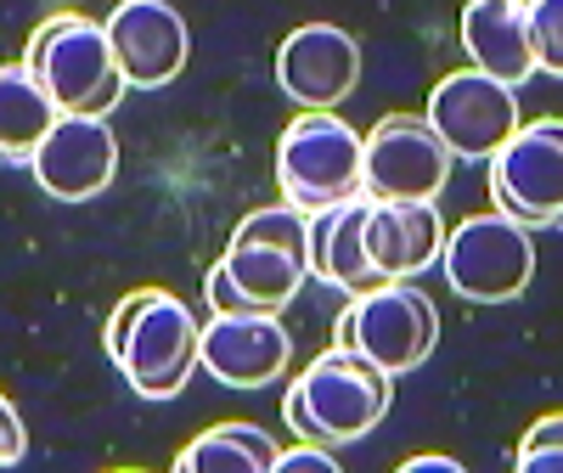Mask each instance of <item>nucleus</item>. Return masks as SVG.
<instances>
[{
  "instance_id": "f257e3e1",
  "label": "nucleus",
  "mask_w": 563,
  "mask_h": 473,
  "mask_svg": "<svg viewBox=\"0 0 563 473\" xmlns=\"http://www.w3.org/2000/svg\"><path fill=\"white\" fill-rule=\"evenodd\" d=\"M102 344L141 400H175L198 372V316L169 288H135L113 305Z\"/></svg>"
},
{
  "instance_id": "f03ea898",
  "label": "nucleus",
  "mask_w": 563,
  "mask_h": 473,
  "mask_svg": "<svg viewBox=\"0 0 563 473\" xmlns=\"http://www.w3.org/2000/svg\"><path fill=\"white\" fill-rule=\"evenodd\" d=\"M389 411V372L372 366L366 355H355L350 344H327L282 400L288 429L310 446H355L361 435H372Z\"/></svg>"
},
{
  "instance_id": "7ed1b4c3",
  "label": "nucleus",
  "mask_w": 563,
  "mask_h": 473,
  "mask_svg": "<svg viewBox=\"0 0 563 473\" xmlns=\"http://www.w3.org/2000/svg\"><path fill=\"white\" fill-rule=\"evenodd\" d=\"M23 68L45 85V97L57 102V113H90V119H108L124 102V74L113 63V45L108 29L90 23L79 12H57L45 18L29 45H23Z\"/></svg>"
},
{
  "instance_id": "20e7f679",
  "label": "nucleus",
  "mask_w": 563,
  "mask_h": 473,
  "mask_svg": "<svg viewBox=\"0 0 563 473\" xmlns=\"http://www.w3.org/2000/svg\"><path fill=\"white\" fill-rule=\"evenodd\" d=\"M305 220L310 215L294 209V204H271V209L243 215V226L231 231V243L214 265L231 282V294L243 299L249 316H282L310 282Z\"/></svg>"
},
{
  "instance_id": "39448f33",
  "label": "nucleus",
  "mask_w": 563,
  "mask_h": 473,
  "mask_svg": "<svg viewBox=\"0 0 563 473\" xmlns=\"http://www.w3.org/2000/svg\"><path fill=\"white\" fill-rule=\"evenodd\" d=\"M276 180L282 204L305 215L333 209L361 193V130L344 124L333 108H305L276 141Z\"/></svg>"
},
{
  "instance_id": "423d86ee",
  "label": "nucleus",
  "mask_w": 563,
  "mask_h": 473,
  "mask_svg": "<svg viewBox=\"0 0 563 473\" xmlns=\"http://www.w3.org/2000/svg\"><path fill=\"white\" fill-rule=\"evenodd\" d=\"M434 265L445 271L451 294L474 299V305H507L536 276V237L525 226H512L507 215H467L445 226Z\"/></svg>"
},
{
  "instance_id": "0eeeda50",
  "label": "nucleus",
  "mask_w": 563,
  "mask_h": 473,
  "mask_svg": "<svg viewBox=\"0 0 563 473\" xmlns=\"http://www.w3.org/2000/svg\"><path fill=\"white\" fill-rule=\"evenodd\" d=\"M333 344H350L355 355H366L372 366H384L389 377L395 372H411L434 355L440 344V316H434V299L411 288V282H378L350 299V310L339 316L333 327Z\"/></svg>"
},
{
  "instance_id": "6e6552de",
  "label": "nucleus",
  "mask_w": 563,
  "mask_h": 473,
  "mask_svg": "<svg viewBox=\"0 0 563 473\" xmlns=\"http://www.w3.org/2000/svg\"><path fill=\"white\" fill-rule=\"evenodd\" d=\"M485 164H490L496 215H507L525 231H547L563 220V124L558 119L519 124Z\"/></svg>"
},
{
  "instance_id": "1a4fd4ad",
  "label": "nucleus",
  "mask_w": 563,
  "mask_h": 473,
  "mask_svg": "<svg viewBox=\"0 0 563 473\" xmlns=\"http://www.w3.org/2000/svg\"><path fill=\"white\" fill-rule=\"evenodd\" d=\"M451 153L422 113H384L361 135V193L434 204L451 186Z\"/></svg>"
},
{
  "instance_id": "9d476101",
  "label": "nucleus",
  "mask_w": 563,
  "mask_h": 473,
  "mask_svg": "<svg viewBox=\"0 0 563 473\" xmlns=\"http://www.w3.org/2000/svg\"><path fill=\"white\" fill-rule=\"evenodd\" d=\"M422 119H429V130L445 141V153L456 164H485L519 130V90L479 68H456L429 90V113Z\"/></svg>"
},
{
  "instance_id": "9b49d317",
  "label": "nucleus",
  "mask_w": 563,
  "mask_h": 473,
  "mask_svg": "<svg viewBox=\"0 0 563 473\" xmlns=\"http://www.w3.org/2000/svg\"><path fill=\"white\" fill-rule=\"evenodd\" d=\"M34 180L45 198L57 204H90L97 193H108L119 175V141L108 130V119L90 113H57V124L45 130V141L29 158Z\"/></svg>"
},
{
  "instance_id": "f8f14e48",
  "label": "nucleus",
  "mask_w": 563,
  "mask_h": 473,
  "mask_svg": "<svg viewBox=\"0 0 563 473\" xmlns=\"http://www.w3.org/2000/svg\"><path fill=\"white\" fill-rule=\"evenodd\" d=\"M108 45L130 90H164L180 79L186 52H192V29L169 7V0H119L108 12Z\"/></svg>"
},
{
  "instance_id": "ddd939ff",
  "label": "nucleus",
  "mask_w": 563,
  "mask_h": 473,
  "mask_svg": "<svg viewBox=\"0 0 563 473\" xmlns=\"http://www.w3.org/2000/svg\"><path fill=\"white\" fill-rule=\"evenodd\" d=\"M276 85L299 108H339L361 85V40L339 23H305L276 45Z\"/></svg>"
},
{
  "instance_id": "4468645a",
  "label": "nucleus",
  "mask_w": 563,
  "mask_h": 473,
  "mask_svg": "<svg viewBox=\"0 0 563 473\" xmlns=\"http://www.w3.org/2000/svg\"><path fill=\"white\" fill-rule=\"evenodd\" d=\"M294 361V339L282 316H209L198 327V366H209L225 389H265Z\"/></svg>"
},
{
  "instance_id": "2eb2a0df",
  "label": "nucleus",
  "mask_w": 563,
  "mask_h": 473,
  "mask_svg": "<svg viewBox=\"0 0 563 473\" xmlns=\"http://www.w3.org/2000/svg\"><path fill=\"white\" fill-rule=\"evenodd\" d=\"M366 260L384 282H411L417 271H429L445 243V215L434 204L411 198H366Z\"/></svg>"
},
{
  "instance_id": "dca6fc26",
  "label": "nucleus",
  "mask_w": 563,
  "mask_h": 473,
  "mask_svg": "<svg viewBox=\"0 0 563 473\" xmlns=\"http://www.w3.org/2000/svg\"><path fill=\"white\" fill-rule=\"evenodd\" d=\"M361 226H366V193H355V198H344V204H333V209H316V215L305 220L310 276L333 282V288H344L350 299L384 282L378 271H372V260H366Z\"/></svg>"
},
{
  "instance_id": "f3484780",
  "label": "nucleus",
  "mask_w": 563,
  "mask_h": 473,
  "mask_svg": "<svg viewBox=\"0 0 563 473\" xmlns=\"http://www.w3.org/2000/svg\"><path fill=\"white\" fill-rule=\"evenodd\" d=\"M462 52L474 57L479 74L519 90L536 79L530 34H525V0H467L462 7Z\"/></svg>"
},
{
  "instance_id": "a211bd4d",
  "label": "nucleus",
  "mask_w": 563,
  "mask_h": 473,
  "mask_svg": "<svg viewBox=\"0 0 563 473\" xmlns=\"http://www.w3.org/2000/svg\"><path fill=\"white\" fill-rule=\"evenodd\" d=\"M57 124V102L23 63H0V164H29L45 130Z\"/></svg>"
},
{
  "instance_id": "6ab92c4d",
  "label": "nucleus",
  "mask_w": 563,
  "mask_h": 473,
  "mask_svg": "<svg viewBox=\"0 0 563 473\" xmlns=\"http://www.w3.org/2000/svg\"><path fill=\"white\" fill-rule=\"evenodd\" d=\"M276 440L254 422H214L198 440L175 451V473H271L276 468Z\"/></svg>"
},
{
  "instance_id": "aec40b11",
  "label": "nucleus",
  "mask_w": 563,
  "mask_h": 473,
  "mask_svg": "<svg viewBox=\"0 0 563 473\" xmlns=\"http://www.w3.org/2000/svg\"><path fill=\"white\" fill-rule=\"evenodd\" d=\"M525 34L541 74H563V0H525Z\"/></svg>"
},
{
  "instance_id": "412c9836",
  "label": "nucleus",
  "mask_w": 563,
  "mask_h": 473,
  "mask_svg": "<svg viewBox=\"0 0 563 473\" xmlns=\"http://www.w3.org/2000/svg\"><path fill=\"white\" fill-rule=\"evenodd\" d=\"M558 440H563V417L547 411L536 429L525 435V446H519V457H512V468H519V473H558V462H563Z\"/></svg>"
},
{
  "instance_id": "4be33fe9",
  "label": "nucleus",
  "mask_w": 563,
  "mask_h": 473,
  "mask_svg": "<svg viewBox=\"0 0 563 473\" xmlns=\"http://www.w3.org/2000/svg\"><path fill=\"white\" fill-rule=\"evenodd\" d=\"M271 473H339V457L333 446H299V451H276V468Z\"/></svg>"
},
{
  "instance_id": "5701e85b",
  "label": "nucleus",
  "mask_w": 563,
  "mask_h": 473,
  "mask_svg": "<svg viewBox=\"0 0 563 473\" xmlns=\"http://www.w3.org/2000/svg\"><path fill=\"white\" fill-rule=\"evenodd\" d=\"M23 451H29V429H23V417H18V406L0 395V468H18L23 462Z\"/></svg>"
},
{
  "instance_id": "b1692460",
  "label": "nucleus",
  "mask_w": 563,
  "mask_h": 473,
  "mask_svg": "<svg viewBox=\"0 0 563 473\" xmlns=\"http://www.w3.org/2000/svg\"><path fill=\"white\" fill-rule=\"evenodd\" d=\"M400 473H462V462L445 457V451H429V457H406Z\"/></svg>"
}]
</instances>
